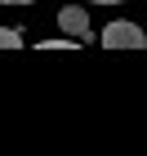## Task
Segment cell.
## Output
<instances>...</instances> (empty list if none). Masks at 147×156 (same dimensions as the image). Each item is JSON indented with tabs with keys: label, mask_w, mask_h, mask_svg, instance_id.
Here are the masks:
<instances>
[{
	"label": "cell",
	"mask_w": 147,
	"mask_h": 156,
	"mask_svg": "<svg viewBox=\"0 0 147 156\" xmlns=\"http://www.w3.org/2000/svg\"><path fill=\"white\" fill-rule=\"evenodd\" d=\"M18 45H23V36L9 31V27H0V49H18Z\"/></svg>",
	"instance_id": "3"
},
{
	"label": "cell",
	"mask_w": 147,
	"mask_h": 156,
	"mask_svg": "<svg viewBox=\"0 0 147 156\" xmlns=\"http://www.w3.org/2000/svg\"><path fill=\"white\" fill-rule=\"evenodd\" d=\"M94 5H121V0H94Z\"/></svg>",
	"instance_id": "5"
},
{
	"label": "cell",
	"mask_w": 147,
	"mask_h": 156,
	"mask_svg": "<svg viewBox=\"0 0 147 156\" xmlns=\"http://www.w3.org/2000/svg\"><path fill=\"white\" fill-rule=\"evenodd\" d=\"M147 36L134 23H107L103 27V49H143Z\"/></svg>",
	"instance_id": "1"
},
{
	"label": "cell",
	"mask_w": 147,
	"mask_h": 156,
	"mask_svg": "<svg viewBox=\"0 0 147 156\" xmlns=\"http://www.w3.org/2000/svg\"><path fill=\"white\" fill-rule=\"evenodd\" d=\"M58 27H62V36H72L76 45L94 40V31H89V13L80 9V5H62V9H58Z\"/></svg>",
	"instance_id": "2"
},
{
	"label": "cell",
	"mask_w": 147,
	"mask_h": 156,
	"mask_svg": "<svg viewBox=\"0 0 147 156\" xmlns=\"http://www.w3.org/2000/svg\"><path fill=\"white\" fill-rule=\"evenodd\" d=\"M0 5H31V0H0Z\"/></svg>",
	"instance_id": "4"
}]
</instances>
